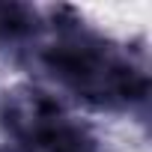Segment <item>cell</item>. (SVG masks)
<instances>
[{
	"label": "cell",
	"instance_id": "cell-1",
	"mask_svg": "<svg viewBox=\"0 0 152 152\" xmlns=\"http://www.w3.org/2000/svg\"><path fill=\"white\" fill-rule=\"evenodd\" d=\"M39 63L57 87L93 107L128 110L146 99L143 66L122 45L84 27H57L45 36Z\"/></svg>",
	"mask_w": 152,
	"mask_h": 152
},
{
	"label": "cell",
	"instance_id": "cell-2",
	"mask_svg": "<svg viewBox=\"0 0 152 152\" xmlns=\"http://www.w3.org/2000/svg\"><path fill=\"white\" fill-rule=\"evenodd\" d=\"M0 122L18 152H99L93 131L39 87H15L0 102Z\"/></svg>",
	"mask_w": 152,
	"mask_h": 152
},
{
	"label": "cell",
	"instance_id": "cell-3",
	"mask_svg": "<svg viewBox=\"0 0 152 152\" xmlns=\"http://www.w3.org/2000/svg\"><path fill=\"white\" fill-rule=\"evenodd\" d=\"M39 30V12L24 3H0V39H24Z\"/></svg>",
	"mask_w": 152,
	"mask_h": 152
}]
</instances>
